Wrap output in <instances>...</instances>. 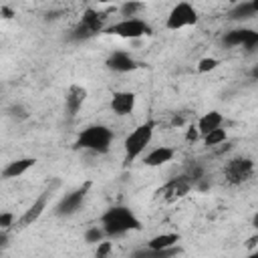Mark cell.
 Instances as JSON below:
<instances>
[{"instance_id": "1", "label": "cell", "mask_w": 258, "mask_h": 258, "mask_svg": "<svg viewBox=\"0 0 258 258\" xmlns=\"http://www.w3.org/2000/svg\"><path fill=\"white\" fill-rule=\"evenodd\" d=\"M101 228L105 236H123L127 232L141 230V220L127 206H111L101 216Z\"/></svg>"}, {"instance_id": "2", "label": "cell", "mask_w": 258, "mask_h": 258, "mask_svg": "<svg viewBox=\"0 0 258 258\" xmlns=\"http://www.w3.org/2000/svg\"><path fill=\"white\" fill-rule=\"evenodd\" d=\"M113 143V131L105 125H89L85 127L77 139H75V149H87L95 153H107Z\"/></svg>"}, {"instance_id": "3", "label": "cell", "mask_w": 258, "mask_h": 258, "mask_svg": "<svg viewBox=\"0 0 258 258\" xmlns=\"http://www.w3.org/2000/svg\"><path fill=\"white\" fill-rule=\"evenodd\" d=\"M155 125H157V123H155L153 119H149V121L137 125V127L125 137V141H123V147H125V163L135 161V159L145 151V147H147V145L151 143V139H153Z\"/></svg>"}, {"instance_id": "4", "label": "cell", "mask_w": 258, "mask_h": 258, "mask_svg": "<svg viewBox=\"0 0 258 258\" xmlns=\"http://www.w3.org/2000/svg\"><path fill=\"white\" fill-rule=\"evenodd\" d=\"M105 14H101L97 8H87L81 16V22L73 28V34L71 38L73 40H87L99 32L105 30Z\"/></svg>"}, {"instance_id": "5", "label": "cell", "mask_w": 258, "mask_h": 258, "mask_svg": "<svg viewBox=\"0 0 258 258\" xmlns=\"http://www.w3.org/2000/svg\"><path fill=\"white\" fill-rule=\"evenodd\" d=\"M107 34L113 36H121V38H139V36H147L151 34V26L143 20V18H123L111 26H105Z\"/></svg>"}, {"instance_id": "6", "label": "cell", "mask_w": 258, "mask_h": 258, "mask_svg": "<svg viewBox=\"0 0 258 258\" xmlns=\"http://www.w3.org/2000/svg\"><path fill=\"white\" fill-rule=\"evenodd\" d=\"M224 175L226 181L232 185H240L244 181H248L254 175V161L250 157H234L226 163L224 167Z\"/></svg>"}, {"instance_id": "7", "label": "cell", "mask_w": 258, "mask_h": 258, "mask_svg": "<svg viewBox=\"0 0 258 258\" xmlns=\"http://www.w3.org/2000/svg\"><path fill=\"white\" fill-rule=\"evenodd\" d=\"M198 22V10L187 4V2H179L171 8V12L167 14V22L165 26L169 30H179L183 26H194Z\"/></svg>"}, {"instance_id": "8", "label": "cell", "mask_w": 258, "mask_h": 258, "mask_svg": "<svg viewBox=\"0 0 258 258\" xmlns=\"http://www.w3.org/2000/svg\"><path fill=\"white\" fill-rule=\"evenodd\" d=\"M58 185V181H52L46 189H42L40 191V196L32 202V206L22 214V218L18 220V224L24 228V226H30V224H34L40 216H42V212L46 210V206H48V202H50V196H52V191H54V187Z\"/></svg>"}, {"instance_id": "9", "label": "cell", "mask_w": 258, "mask_h": 258, "mask_svg": "<svg viewBox=\"0 0 258 258\" xmlns=\"http://www.w3.org/2000/svg\"><path fill=\"white\" fill-rule=\"evenodd\" d=\"M191 185H194V183L189 181L187 175H179V177L169 179L165 185H161V187L157 189V196H159L161 200H165V202H175V200L185 198V196L189 194Z\"/></svg>"}, {"instance_id": "10", "label": "cell", "mask_w": 258, "mask_h": 258, "mask_svg": "<svg viewBox=\"0 0 258 258\" xmlns=\"http://www.w3.org/2000/svg\"><path fill=\"white\" fill-rule=\"evenodd\" d=\"M89 187H91V183L87 181V183H83L81 187L69 191V194L58 202V206H56V216H73L77 210H81V206H83V202H85V198H87Z\"/></svg>"}, {"instance_id": "11", "label": "cell", "mask_w": 258, "mask_h": 258, "mask_svg": "<svg viewBox=\"0 0 258 258\" xmlns=\"http://www.w3.org/2000/svg\"><path fill=\"white\" fill-rule=\"evenodd\" d=\"M137 67H139L137 60H135L129 52H125V50H115V52H111L109 58H107V69H111V71H115V73H131V71H135Z\"/></svg>"}, {"instance_id": "12", "label": "cell", "mask_w": 258, "mask_h": 258, "mask_svg": "<svg viewBox=\"0 0 258 258\" xmlns=\"http://www.w3.org/2000/svg\"><path fill=\"white\" fill-rule=\"evenodd\" d=\"M256 42H258V32L248 30V28H236V30H230L224 36V44H228V46H240V44H244L246 48H252Z\"/></svg>"}, {"instance_id": "13", "label": "cell", "mask_w": 258, "mask_h": 258, "mask_svg": "<svg viewBox=\"0 0 258 258\" xmlns=\"http://www.w3.org/2000/svg\"><path fill=\"white\" fill-rule=\"evenodd\" d=\"M87 99V89L81 87V85H71L69 91H67V97H64V107H67V113L73 117L81 111L83 103Z\"/></svg>"}, {"instance_id": "14", "label": "cell", "mask_w": 258, "mask_h": 258, "mask_svg": "<svg viewBox=\"0 0 258 258\" xmlns=\"http://www.w3.org/2000/svg\"><path fill=\"white\" fill-rule=\"evenodd\" d=\"M111 109L117 115H129L135 109V95L131 91H117V93H113Z\"/></svg>"}, {"instance_id": "15", "label": "cell", "mask_w": 258, "mask_h": 258, "mask_svg": "<svg viewBox=\"0 0 258 258\" xmlns=\"http://www.w3.org/2000/svg\"><path fill=\"white\" fill-rule=\"evenodd\" d=\"M175 155V149L173 147H167V145H159L155 149H151L145 157H143V163L149 165V167H157V165H163L167 161H171Z\"/></svg>"}, {"instance_id": "16", "label": "cell", "mask_w": 258, "mask_h": 258, "mask_svg": "<svg viewBox=\"0 0 258 258\" xmlns=\"http://www.w3.org/2000/svg\"><path fill=\"white\" fill-rule=\"evenodd\" d=\"M222 121H224V117H222V113H220V111H210V113H204V115L200 117V121H198L196 129H198V133H200V135H208L210 131L220 129Z\"/></svg>"}, {"instance_id": "17", "label": "cell", "mask_w": 258, "mask_h": 258, "mask_svg": "<svg viewBox=\"0 0 258 258\" xmlns=\"http://www.w3.org/2000/svg\"><path fill=\"white\" fill-rule=\"evenodd\" d=\"M34 165V159L32 157H22V159H16V161H10L4 169H2V177L4 179H12V177H20L24 175L30 167Z\"/></svg>"}, {"instance_id": "18", "label": "cell", "mask_w": 258, "mask_h": 258, "mask_svg": "<svg viewBox=\"0 0 258 258\" xmlns=\"http://www.w3.org/2000/svg\"><path fill=\"white\" fill-rule=\"evenodd\" d=\"M181 250L177 246L173 248H167V250H151V248H141V250H135L131 254V258H175Z\"/></svg>"}, {"instance_id": "19", "label": "cell", "mask_w": 258, "mask_h": 258, "mask_svg": "<svg viewBox=\"0 0 258 258\" xmlns=\"http://www.w3.org/2000/svg\"><path fill=\"white\" fill-rule=\"evenodd\" d=\"M256 12H258V2L256 0L254 2H240V4H236L230 10V18H234V20H246V18L256 16Z\"/></svg>"}, {"instance_id": "20", "label": "cell", "mask_w": 258, "mask_h": 258, "mask_svg": "<svg viewBox=\"0 0 258 258\" xmlns=\"http://www.w3.org/2000/svg\"><path fill=\"white\" fill-rule=\"evenodd\" d=\"M177 242H179L177 234H157L147 242V248H151V250H167V248L177 246Z\"/></svg>"}, {"instance_id": "21", "label": "cell", "mask_w": 258, "mask_h": 258, "mask_svg": "<svg viewBox=\"0 0 258 258\" xmlns=\"http://www.w3.org/2000/svg\"><path fill=\"white\" fill-rule=\"evenodd\" d=\"M226 137H228V133H226V129H214V131H210L208 135H204V143L208 145V147H214V145H220V143H224L226 141Z\"/></svg>"}, {"instance_id": "22", "label": "cell", "mask_w": 258, "mask_h": 258, "mask_svg": "<svg viewBox=\"0 0 258 258\" xmlns=\"http://www.w3.org/2000/svg\"><path fill=\"white\" fill-rule=\"evenodd\" d=\"M119 10H121V16H125V18H135V14H137L139 10H143V4H141V2H125V4L119 6Z\"/></svg>"}, {"instance_id": "23", "label": "cell", "mask_w": 258, "mask_h": 258, "mask_svg": "<svg viewBox=\"0 0 258 258\" xmlns=\"http://www.w3.org/2000/svg\"><path fill=\"white\" fill-rule=\"evenodd\" d=\"M103 238H105L103 228L93 226V228H89V230L85 232V242H89V244H99V242H103Z\"/></svg>"}, {"instance_id": "24", "label": "cell", "mask_w": 258, "mask_h": 258, "mask_svg": "<svg viewBox=\"0 0 258 258\" xmlns=\"http://www.w3.org/2000/svg\"><path fill=\"white\" fill-rule=\"evenodd\" d=\"M218 64H220L218 58H214V56H206V58H202V60L198 62V73H210V71L218 69Z\"/></svg>"}, {"instance_id": "25", "label": "cell", "mask_w": 258, "mask_h": 258, "mask_svg": "<svg viewBox=\"0 0 258 258\" xmlns=\"http://www.w3.org/2000/svg\"><path fill=\"white\" fill-rule=\"evenodd\" d=\"M113 252V244L111 242H99L97 250H95V258H109V254Z\"/></svg>"}, {"instance_id": "26", "label": "cell", "mask_w": 258, "mask_h": 258, "mask_svg": "<svg viewBox=\"0 0 258 258\" xmlns=\"http://www.w3.org/2000/svg\"><path fill=\"white\" fill-rule=\"evenodd\" d=\"M14 224V214L12 212H2L0 214V230H6Z\"/></svg>"}, {"instance_id": "27", "label": "cell", "mask_w": 258, "mask_h": 258, "mask_svg": "<svg viewBox=\"0 0 258 258\" xmlns=\"http://www.w3.org/2000/svg\"><path fill=\"white\" fill-rule=\"evenodd\" d=\"M198 137H200L198 129H196V127H189V129H187V133H185V139H187V141H196Z\"/></svg>"}, {"instance_id": "28", "label": "cell", "mask_w": 258, "mask_h": 258, "mask_svg": "<svg viewBox=\"0 0 258 258\" xmlns=\"http://www.w3.org/2000/svg\"><path fill=\"white\" fill-rule=\"evenodd\" d=\"M256 240H258V236H252V238L248 240V246H250V248H254V244H256Z\"/></svg>"}, {"instance_id": "29", "label": "cell", "mask_w": 258, "mask_h": 258, "mask_svg": "<svg viewBox=\"0 0 258 258\" xmlns=\"http://www.w3.org/2000/svg\"><path fill=\"white\" fill-rule=\"evenodd\" d=\"M0 244H6V236L4 234H0Z\"/></svg>"}, {"instance_id": "30", "label": "cell", "mask_w": 258, "mask_h": 258, "mask_svg": "<svg viewBox=\"0 0 258 258\" xmlns=\"http://www.w3.org/2000/svg\"><path fill=\"white\" fill-rule=\"evenodd\" d=\"M248 258H258V252H252V254H250Z\"/></svg>"}]
</instances>
